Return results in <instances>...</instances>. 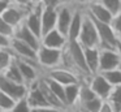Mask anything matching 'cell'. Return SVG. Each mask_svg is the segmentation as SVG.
Segmentation results:
<instances>
[{"label":"cell","instance_id":"cell-18","mask_svg":"<svg viewBox=\"0 0 121 112\" xmlns=\"http://www.w3.org/2000/svg\"><path fill=\"white\" fill-rule=\"evenodd\" d=\"M38 86H39V89L42 90V93H43V95H44L46 100H47L48 106L55 107V108L64 109V111H69V109H66V107L63 104V102H61L60 99H59L57 96L52 93V90H51L47 85H46V82L42 80V76H40V78L38 80Z\"/></svg>","mask_w":121,"mask_h":112},{"label":"cell","instance_id":"cell-28","mask_svg":"<svg viewBox=\"0 0 121 112\" xmlns=\"http://www.w3.org/2000/svg\"><path fill=\"white\" fill-rule=\"evenodd\" d=\"M0 34L7 38H12L14 34V27L9 25L1 16H0Z\"/></svg>","mask_w":121,"mask_h":112},{"label":"cell","instance_id":"cell-1","mask_svg":"<svg viewBox=\"0 0 121 112\" xmlns=\"http://www.w3.org/2000/svg\"><path fill=\"white\" fill-rule=\"evenodd\" d=\"M77 40L83 48H86V47H100V40H99V35H98L95 22L86 13V10L83 13L82 27H81V31H79Z\"/></svg>","mask_w":121,"mask_h":112},{"label":"cell","instance_id":"cell-8","mask_svg":"<svg viewBox=\"0 0 121 112\" xmlns=\"http://www.w3.org/2000/svg\"><path fill=\"white\" fill-rule=\"evenodd\" d=\"M74 5L70 3H61L57 7V20H56V29L60 31L63 35L66 36L68 29L73 16Z\"/></svg>","mask_w":121,"mask_h":112},{"label":"cell","instance_id":"cell-6","mask_svg":"<svg viewBox=\"0 0 121 112\" xmlns=\"http://www.w3.org/2000/svg\"><path fill=\"white\" fill-rule=\"evenodd\" d=\"M27 87H29V86L25 85V83L13 82V81L8 80L4 74L0 73V90L3 91V93L8 94V95L11 96V98H13L16 102L26 96Z\"/></svg>","mask_w":121,"mask_h":112},{"label":"cell","instance_id":"cell-15","mask_svg":"<svg viewBox=\"0 0 121 112\" xmlns=\"http://www.w3.org/2000/svg\"><path fill=\"white\" fill-rule=\"evenodd\" d=\"M83 13H85V8L74 7L72 21H70V25H69V29H68V34H66V39L68 40H77L78 39L79 31H81V27H82Z\"/></svg>","mask_w":121,"mask_h":112},{"label":"cell","instance_id":"cell-5","mask_svg":"<svg viewBox=\"0 0 121 112\" xmlns=\"http://www.w3.org/2000/svg\"><path fill=\"white\" fill-rule=\"evenodd\" d=\"M94 22H95V26H96V30H98V35H99L100 48H113L115 49L116 43H117V36H116L111 23L100 22V21H96V20H94Z\"/></svg>","mask_w":121,"mask_h":112},{"label":"cell","instance_id":"cell-9","mask_svg":"<svg viewBox=\"0 0 121 112\" xmlns=\"http://www.w3.org/2000/svg\"><path fill=\"white\" fill-rule=\"evenodd\" d=\"M121 63V59L116 49L113 48H100L99 47V72H105L109 69H115Z\"/></svg>","mask_w":121,"mask_h":112},{"label":"cell","instance_id":"cell-10","mask_svg":"<svg viewBox=\"0 0 121 112\" xmlns=\"http://www.w3.org/2000/svg\"><path fill=\"white\" fill-rule=\"evenodd\" d=\"M43 5H31L27 12L26 17L24 20V23L34 33L38 38H42V23H40V14H42Z\"/></svg>","mask_w":121,"mask_h":112},{"label":"cell","instance_id":"cell-23","mask_svg":"<svg viewBox=\"0 0 121 112\" xmlns=\"http://www.w3.org/2000/svg\"><path fill=\"white\" fill-rule=\"evenodd\" d=\"M105 100L112 106L115 112H121V85L113 86Z\"/></svg>","mask_w":121,"mask_h":112},{"label":"cell","instance_id":"cell-3","mask_svg":"<svg viewBox=\"0 0 121 112\" xmlns=\"http://www.w3.org/2000/svg\"><path fill=\"white\" fill-rule=\"evenodd\" d=\"M43 74L47 76V77H50V78H52V80H55L56 82L61 83L63 86L70 85V83H77V82L83 81L78 74H77V73H74L73 70L68 69V68H64V67L51 68V69L44 70Z\"/></svg>","mask_w":121,"mask_h":112},{"label":"cell","instance_id":"cell-11","mask_svg":"<svg viewBox=\"0 0 121 112\" xmlns=\"http://www.w3.org/2000/svg\"><path fill=\"white\" fill-rule=\"evenodd\" d=\"M30 8H25V7H21V5H17L14 3H12L8 8L5 9V12L1 14V17L7 21L11 26H13L14 29L25 20L27 12H29Z\"/></svg>","mask_w":121,"mask_h":112},{"label":"cell","instance_id":"cell-38","mask_svg":"<svg viewBox=\"0 0 121 112\" xmlns=\"http://www.w3.org/2000/svg\"><path fill=\"white\" fill-rule=\"evenodd\" d=\"M0 112H11V111H7V109H3V108H0Z\"/></svg>","mask_w":121,"mask_h":112},{"label":"cell","instance_id":"cell-33","mask_svg":"<svg viewBox=\"0 0 121 112\" xmlns=\"http://www.w3.org/2000/svg\"><path fill=\"white\" fill-rule=\"evenodd\" d=\"M61 3H63V0H43V5H44V7L57 8Z\"/></svg>","mask_w":121,"mask_h":112},{"label":"cell","instance_id":"cell-31","mask_svg":"<svg viewBox=\"0 0 121 112\" xmlns=\"http://www.w3.org/2000/svg\"><path fill=\"white\" fill-rule=\"evenodd\" d=\"M31 112H66V111L60 109V108H55V107H51V106H47V107H38V108H31Z\"/></svg>","mask_w":121,"mask_h":112},{"label":"cell","instance_id":"cell-30","mask_svg":"<svg viewBox=\"0 0 121 112\" xmlns=\"http://www.w3.org/2000/svg\"><path fill=\"white\" fill-rule=\"evenodd\" d=\"M111 26H112V29H113V31H115L117 39L121 38V10L117 13V14L113 16L112 21H111Z\"/></svg>","mask_w":121,"mask_h":112},{"label":"cell","instance_id":"cell-32","mask_svg":"<svg viewBox=\"0 0 121 112\" xmlns=\"http://www.w3.org/2000/svg\"><path fill=\"white\" fill-rule=\"evenodd\" d=\"M98 112H115V109L112 108V106H111L107 100H103L102 107L99 108V111H98Z\"/></svg>","mask_w":121,"mask_h":112},{"label":"cell","instance_id":"cell-24","mask_svg":"<svg viewBox=\"0 0 121 112\" xmlns=\"http://www.w3.org/2000/svg\"><path fill=\"white\" fill-rule=\"evenodd\" d=\"M104 76V78L111 83L112 86H118L121 85V70L118 68H115V69H109L105 70V72H99Z\"/></svg>","mask_w":121,"mask_h":112},{"label":"cell","instance_id":"cell-34","mask_svg":"<svg viewBox=\"0 0 121 112\" xmlns=\"http://www.w3.org/2000/svg\"><path fill=\"white\" fill-rule=\"evenodd\" d=\"M12 4V0H0V16L5 12V9Z\"/></svg>","mask_w":121,"mask_h":112},{"label":"cell","instance_id":"cell-40","mask_svg":"<svg viewBox=\"0 0 121 112\" xmlns=\"http://www.w3.org/2000/svg\"><path fill=\"white\" fill-rule=\"evenodd\" d=\"M72 112H81V111H72Z\"/></svg>","mask_w":121,"mask_h":112},{"label":"cell","instance_id":"cell-19","mask_svg":"<svg viewBox=\"0 0 121 112\" xmlns=\"http://www.w3.org/2000/svg\"><path fill=\"white\" fill-rule=\"evenodd\" d=\"M85 60L89 68V72L95 74L99 70V47H86L83 48Z\"/></svg>","mask_w":121,"mask_h":112},{"label":"cell","instance_id":"cell-36","mask_svg":"<svg viewBox=\"0 0 121 112\" xmlns=\"http://www.w3.org/2000/svg\"><path fill=\"white\" fill-rule=\"evenodd\" d=\"M12 3H14L17 5H21V7H25V8H30L31 0H12Z\"/></svg>","mask_w":121,"mask_h":112},{"label":"cell","instance_id":"cell-22","mask_svg":"<svg viewBox=\"0 0 121 112\" xmlns=\"http://www.w3.org/2000/svg\"><path fill=\"white\" fill-rule=\"evenodd\" d=\"M1 74H4L8 80L13 81V82H17V83H25L24 78H22V74L21 72H20V68L18 65H17V61H16V57L13 59V61L11 63V64L8 65V68H7L5 70H4ZM26 85V83H25Z\"/></svg>","mask_w":121,"mask_h":112},{"label":"cell","instance_id":"cell-17","mask_svg":"<svg viewBox=\"0 0 121 112\" xmlns=\"http://www.w3.org/2000/svg\"><path fill=\"white\" fill-rule=\"evenodd\" d=\"M56 20H57V8L44 7L43 5L42 14H40L42 35L51 30H53V29H56Z\"/></svg>","mask_w":121,"mask_h":112},{"label":"cell","instance_id":"cell-13","mask_svg":"<svg viewBox=\"0 0 121 112\" xmlns=\"http://www.w3.org/2000/svg\"><path fill=\"white\" fill-rule=\"evenodd\" d=\"M66 43H68L66 36L63 35L57 29H53V30L48 31V33L43 34L42 38H40V44L46 47H50V48L64 49Z\"/></svg>","mask_w":121,"mask_h":112},{"label":"cell","instance_id":"cell-4","mask_svg":"<svg viewBox=\"0 0 121 112\" xmlns=\"http://www.w3.org/2000/svg\"><path fill=\"white\" fill-rule=\"evenodd\" d=\"M8 48L12 51V54H13L14 57L24 59V60H30V61H37V49L30 47L29 44H26L25 42L20 40L16 36H12L11 38Z\"/></svg>","mask_w":121,"mask_h":112},{"label":"cell","instance_id":"cell-16","mask_svg":"<svg viewBox=\"0 0 121 112\" xmlns=\"http://www.w3.org/2000/svg\"><path fill=\"white\" fill-rule=\"evenodd\" d=\"M25 99L27 100V103H29V106L31 107V108L47 107L48 106V103H47V100H46L44 95H43L42 90H40L39 86H38V81L34 83H31V85H29Z\"/></svg>","mask_w":121,"mask_h":112},{"label":"cell","instance_id":"cell-12","mask_svg":"<svg viewBox=\"0 0 121 112\" xmlns=\"http://www.w3.org/2000/svg\"><path fill=\"white\" fill-rule=\"evenodd\" d=\"M85 10L87 12V14L91 18L96 21H100V22H105V23H111L113 18V14L104 7L103 4H100L96 0H92L89 4L85 7Z\"/></svg>","mask_w":121,"mask_h":112},{"label":"cell","instance_id":"cell-29","mask_svg":"<svg viewBox=\"0 0 121 112\" xmlns=\"http://www.w3.org/2000/svg\"><path fill=\"white\" fill-rule=\"evenodd\" d=\"M11 112H31V107L29 106L26 99L22 98L14 103V106L11 109Z\"/></svg>","mask_w":121,"mask_h":112},{"label":"cell","instance_id":"cell-25","mask_svg":"<svg viewBox=\"0 0 121 112\" xmlns=\"http://www.w3.org/2000/svg\"><path fill=\"white\" fill-rule=\"evenodd\" d=\"M13 59L14 56L8 47L7 48H0V73H3L8 68V65L13 61Z\"/></svg>","mask_w":121,"mask_h":112},{"label":"cell","instance_id":"cell-35","mask_svg":"<svg viewBox=\"0 0 121 112\" xmlns=\"http://www.w3.org/2000/svg\"><path fill=\"white\" fill-rule=\"evenodd\" d=\"M9 40H11V38H7V36L0 34V48H7V47H9Z\"/></svg>","mask_w":121,"mask_h":112},{"label":"cell","instance_id":"cell-7","mask_svg":"<svg viewBox=\"0 0 121 112\" xmlns=\"http://www.w3.org/2000/svg\"><path fill=\"white\" fill-rule=\"evenodd\" d=\"M87 82H89L90 87L92 89V91L95 93V95L99 96L103 100H105V99L108 98V95H109L111 90H112V87H113V86L104 78V76H103L102 73L91 74L87 78Z\"/></svg>","mask_w":121,"mask_h":112},{"label":"cell","instance_id":"cell-20","mask_svg":"<svg viewBox=\"0 0 121 112\" xmlns=\"http://www.w3.org/2000/svg\"><path fill=\"white\" fill-rule=\"evenodd\" d=\"M79 85L81 82L77 83H70V85L64 86V95H65V106L66 108L70 111L74 106H76L77 100H78V94H79Z\"/></svg>","mask_w":121,"mask_h":112},{"label":"cell","instance_id":"cell-14","mask_svg":"<svg viewBox=\"0 0 121 112\" xmlns=\"http://www.w3.org/2000/svg\"><path fill=\"white\" fill-rule=\"evenodd\" d=\"M13 36H16V38H18L20 40L25 42L26 44H29L30 47H33V48L37 49V51H38V48L40 47V39L38 38L34 33H31V30L25 25L24 21H22V22L14 29Z\"/></svg>","mask_w":121,"mask_h":112},{"label":"cell","instance_id":"cell-39","mask_svg":"<svg viewBox=\"0 0 121 112\" xmlns=\"http://www.w3.org/2000/svg\"><path fill=\"white\" fill-rule=\"evenodd\" d=\"M117 68H118V69L121 70V63H120V64H118V67H117Z\"/></svg>","mask_w":121,"mask_h":112},{"label":"cell","instance_id":"cell-2","mask_svg":"<svg viewBox=\"0 0 121 112\" xmlns=\"http://www.w3.org/2000/svg\"><path fill=\"white\" fill-rule=\"evenodd\" d=\"M61 60H63V49L50 48L40 44L37 51V61L43 72L51 68L60 67Z\"/></svg>","mask_w":121,"mask_h":112},{"label":"cell","instance_id":"cell-21","mask_svg":"<svg viewBox=\"0 0 121 112\" xmlns=\"http://www.w3.org/2000/svg\"><path fill=\"white\" fill-rule=\"evenodd\" d=\"M103 99L100 98H94L91 100H87L85 103H78L70 109V111H81V112H98L99 108L102 107Z\"/></svg>","mask_w":121,"mask_h":112},{"label":"cell","instance_id":"cell-27","mask_svg":"<svg viewBox=\"0 0 121 112\" xmlns=\"http://www.w3.org/2000/svg\"><path fill=\"white\" fill-rule=\"evenodd\" d=\"M14 103H16V100H14L13 98H11L8 94L3 93V91L0 90V108L11 111V109L13 108Z\"/></svg>","mask_w":121,"mask_h":112},{"label":"cell","instance_id":"cell-26","mask_svg":"<svg viewBox=\"0 0 121 112\" xmlns=\"http://www.w3.org/2000/svg\"><path fill=\"white\" fill-rule=\"evenodd\" d=\"M100 4H103L113 16L117 14L121 10V0H96Z\"/></svg>","mask_w":121,"mask_h":112},{"label":"cell","instance_id":"cell-37","mask_svg":"<svg viewBox=\"0 0 121 112\" xmlns=\"http://www.w3.org/2000/svg\"><path fill=\"white\" fill-rule=\"evenodd\" d=\"M116 52L118 54V56H120V59H121V38H118L117 39V43H116Z\"/></svg>","mask_w":121,"mask_h":112},{"label":"cell","instance_id":"cell-41","mask_svg":"<svg viewBox=\"0 0 121 112\" xmlns=\"http://www.w3.org/2000/svg\"><path fill=\"white\" fill-rule=\"evenodd\" d=\"M90 1H92V0H90Z\"/></svg>","mask_w":121,"mask_h":112}]
</instances>
